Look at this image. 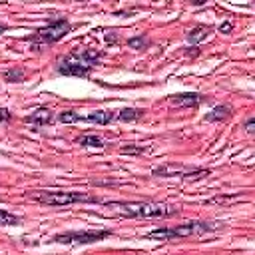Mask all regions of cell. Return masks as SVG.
I'll return each mask as SVG.
<instances>
[{"label": "cell", "mask_w": 255, "mask_h": 255, "mask_svg": "<svg viewBox=\"0 0 255 255\" xmlns=\"http://www.w3.org/2000/svg\"><path fill=\"white\" fill-rule=\"evenodd\" d=\"M116 116L110 110H96L90 116H84L82 122H90V124H98V126H108Z\"/></svg>", "instance_id": "obj_10"}, {"label": "cell", "mask_w": 255, "mask_h": 255, "mask_svg": "<svg viewBox=\"0 0 255 255\" xmlns=\"http://www.w3.org/2000/svg\"><path fill=\"white\" fill-rule=\"evenodd\" d=\"M128 46L133 48V50H143V48L149 46V40L145 36H135V38H129L128 40Z\"/></svg>", "instance_id": "obj_18"}, {"label": "cell", "mask_w": 255, "mask_h": 255, "mask_svg": "<svg viewBox=\"0 0 255 255\" xmlns=\"http://www.w3.org/2000/svg\"><path fill=\"white\" fill-rule=\"evenodd\" d=\"M4 80L6 82H24L26 80V72L22 68H10L4 72Z\"/></svg>", "instance_id": "obj_15"}, {"label": "cell", "mask_w": 255, "mask_h": 255, "mask_svg": "<svg viewBox=\"0 0 255 255\" xmlns=\"http://www.w3.org/2000/svg\"><path fill=\"white\" fill-rule=\"evenodd\" d=\"M143 151H145L143 145H124V147H120V153H131V155H135V153H143Z\"/></svg>", "instance_id": "obj_20"}, {"label": "cell", "mask_w": 255, "mask_h": 255, "mask_svg": "<svg viewBox=\"0 0 255 255\" xmlns=\"http://www.w3.org/2000/svg\"><path fill=\"white\" fill-rule=\"evenodd\" d=\"M76 143H80V145H84V147H98V149H102L106 143H104V139L102 137H98V135H94V133H86V135H80L78 139H76Z\"/></svg>", "instance_id": "obj_13"}, {"label": "cell", "mask_w": 255, "mask_h": 255, "mask_svg": "<svg viewBox=\"0 0 255 255\" xmlns=\"http://www.w3.org/2000/svg\"><path fill=\"white\" fill-rule=\"evenodd\" d=\"M24 122H28V124H32V126H48V124H52L54 122V112L50 110V108H38V110H34L30 116H26L24 118Z\"/></svg>", "instance_id": "obj_9"}, {"label": "cell", "mask_w": 255, "mask_h": 255, "mask_svg": "<svg viewBox=\"0 0 255 255\" xmlns=\"http://www.w3.org/2000/svg\"><path fill=\"white\" fill-rule=\"evenodd\" d=\"M110 229H82V231H64L52 237L56 243H66V245H86V243H96L106 237H110Z\"/></svg>", "instance_id": "obj_5"}, {"label": "cell", "mask_w": 255, "mask_h": 255, "mask_svg": "<svg viewBox=\"0 0 255 255\" xmlns=\"http://www.w3.org/2000/svg\"><path fill=\"white\" fill-rule=\"evenodd\" d=\"M58 120H60L62 124H74V122H82L84 116H80V114L74 112V110H66V112H62V114L58 116Z\"/></svg>", "instance_id": "obj_16"}, {"label": "cell", "mask_w": 255, "mask_h": 255, "mask_svg": "<svg viewBox=\"0 0 255 255\" xmlns=\"http://www.w3.org/2000/svg\"><path fill=\"white\" fill-rule=\"evenodd\" d=\"M108 207H114L116 211L128 215V217H139V219H161L175 215L179 209L175 205L165 203H151V201H102Z\"/></svg>", "instance_id": "obj_1"}, {"label": "cell", "mask_w": 255, "mask_h": 255, "mask_svg": "<svg viewBox=\"0 0 255 255\" xmlns=\"http://www.w3.org/2000/svg\"><path fill=\"white\" fill-rule=\"evenodd\" d=\"M245 131H247V133H253V131H255V118H249V120L245 122Z\"/></svg>", "instance_id": "obj_21"}, {"label": "cell", "mask_w": 255, "mask_h": 255, "mask_svg": "<svg viewBox=\"0 0 255 255\" xmlns=\"http://www.w3.org/2000/svg\"><path fill=\"white\" fill-rule=\"evenodd\" d=\"M0 225H20V217L6 209H0Z\"/></svg>", "instance_id": "obj_17"}, {"label": "cell", "mask_w": 255, "mask_h": 255, "mask_svg": "<svg viewBox=\"0 0 255 255\" xmlns=\"http://www.w3.org/2000/svg\"><path fill=\"white\" fill-rule=\"evenodd\" d=\"M100 58H102V52H98V50H82V52L76 50V52H70L64 58H60L56 70L62 76L88 78Z\"/></svg>", "instance_id": "obj_2"}, {"label": "cell", "mask_w": 255, "mask_h": 255, "mask_svg": "<svg viewBox=\"0 0 255 255\" xmlns=\"http://www.w3.org/2000/svg\"><path fill=\"white\" fill-rule=\"evenodd\" d=\"M30 199L42 203V205H50V207H64V205H72V203H102L104 199L84 193V191H32Z\"/></svg>", "instance_id": "obj_4"}, {"label": "cell", "mask_w": 255, "mask_h": 255, "mask_svg": "<svg viewBox=\"0 0 255 255\" xmlns=\"http://www.w3.org/2000/svg\"><path fill=\"white\" fill-rule=\"evenodd\" d=\"M10 118H12V116H10V112H8L6 108H0V124H2V122H8Z\"/></svg>", "instance_id": "obj_22"}, {"label": "cell", "mask_w": 255, "mask_h": 255, "mask_svg": "<svg viewBox=\"0 0 255 255\" xmlns=\"http://www.w3.org/2000/svg\"><path fill=\"white\" fill-rule=\"evenodd\" d=\"M6 30H8V26H6V24H0V34L6 32Z\"/></svg>", "instance_id": "obj_24"}, {"label": "cell", "mask_w": 255, "mask_h": 255, "mask_svg": "<svg viewBox=\"0 0 255 255\" xmlns=\"http://www.w3.org/2000/svg\"><path fill=\"white\" fill-rule=\"evenodd\" d=\"M223 223L219 221H185L175 227H161V229H151L145 233V239H183L191 235H203L209 231H219Z\"/></svg>", "instance_id": "obj_3"}, {"label": "cell", "mask_w": 255, "mask_h": 255, "mask_svg": "<svg viewBox=\"0 0 255 255\" xmlns=\"http://www.w3.org/2000/svg\"><path fill=\"white\" fill-rule=\"evenodd\" d=\"M141 116H143V110H137V108H124V110H120L116 114V118L120 122H133V120H137Z\"/></svg>", "instance_id": "obj_14"}, {"label": "cell", "mask_w": 255, "mask_h": 255, "mask_svg": "<svg viewBox=\"0 0 255 255\" xmlns=\"http://www.w3.org/2000/svg\"><path fill=\"white\" fill-rule=\"evenodd\" d=\"M70 28H72V26H70V22H68L66 18H58V20L46 24L44 28H40V30L36 32L34 40H40L42 44H54V42L62 40V38L70 32Z\"/></svg>", "instance_id": "obj_7"}, {"label": "cell", "mask_w": 255, "mask_h": 255, "mask_svg": "<svg viewBox=\"0 0 255 255\" xmlns=\"http://www.w3.org/2000/svg\"><path fill=\"white\" fill-rule=\"evenodd\" d=\"M237 199H239V195H217V197L209 199L207 205H227V203L237 201Z\"/></svg>", "instance_id": "obj_19"}, {"label": "cell", "mask_w": 255, "mask_h": 255, "mask_svg": "<svg viewBox=\"0 0 255 255\" xmlns=\"http://www.w3.org/2000/svg\"><path fill=\"white\" fill-rule=\"evenodd\" d=\"M209 32H211V28H209V26H195V28H191V30L187 32V42L197 44V42L205 40V38L209 36Z\"/></svg>", "instance_id": "obj_12"}, {"label": "cell", "mask_w": 255, "mask_h": 255, "mask_svg": "<svg viewBox=\"0 0 255 255\" xmlns=\"http://www.w3.org/2000/svg\"><path fill=\"white\" fill-rule=\"evenodd\" d=\"M231 116V108L229 106H215L207 116H205V120L207 122H223V120H227Z\"/></svg>", "instance_id": "obj_11"}, {"label": "cell", "mask_w": 255, "mask_h": 255, "mask_svg": "<svg viewBox=\"0 0 255 255\" xmlns=\"http://www.w3.org/2000/svg\"><path fill=\"white\" fill-rule=\"evenodd\" d=\"M157 177H183V179H199L209 175V169L203 167H189V165H181V163H163L159 167H153L151 171Z\"/></svg>", "instance_id": "obj_6"}, {"label": "cell", "mask_w": 255, "mask_h": 255, "mask_svg": "<svg viewBox=\"0 0 255 255\" xmlns=\"http://www.w3.org/2000/svg\"><path fill=\"white\" fill-rule=\"evenodd\" d=\"M205 98L201 94H175L169 98V102L175 108H197Z\"/></svg>", "instance_id": "obj_8"}, {"label": "cell", "mask_w": 255, "mask_h": 255, "mask_svg": "<svg viewBox=\"0 0 255 255\" xmlns=\"http://www.w3.org/2000/svg\"><path fill=\"white\" fill-rule=\"evenodd\" d=\"M231 28H233V26H231V22H223V24L219 26V32H223V34H229V32H231Z\"/></svg>", "instance_id": "obj_23"}]
</instances>
